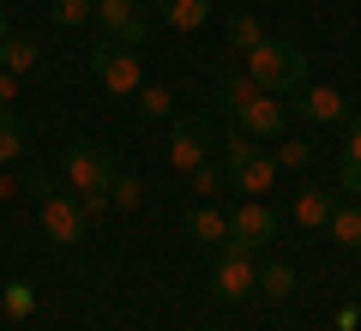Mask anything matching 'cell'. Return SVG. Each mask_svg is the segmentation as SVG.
<instances>
[{
    "label": "cell",
    "mask_w": 361,
    "mask_h": 331,
    "mask_svg": "<svg viewBox=\"0 0 361 331\" xmlns=\"http://www.w3.org/2000/svg\"><path fill=\"white\" fill-rule=\"evenodd\" d=\"M247 78L259 90H271V97H289V90L307 85V54L283 37H265L259 49H247Z\"/></svg>",
    "instance_id": "6da1fadb"
},
{
    "label": "cell",
    "mask_w": 361,
    "mask_h": 331,
    "mask_svg": "<svg viewBox=\"0 0 361 331\" xmlns=\"http://www.w3.org/2000/svg\"><path fill=\"white\" fill-rule=\"evenodd\" d=\"M61 175L73 181V193H109V181H115L121 169H115V151H109V145L73 139V145H66V157H61Z\"/></svg>",
    "instance_id": "7a4b0ae2"
},
{
    "label": "cell",
    "mask_w": 361,
    "mask_h": 331,
    "mask_svg": "<svg viewBox=\"0 0 361 331\" xmlns=\"http://www.w3.org/2000/svg\"><path fill=\"white\" fill-rule=\"evenodd\" d=\"M90 73H97V85H103L109 97H139V85H145L139 49H127V42H109V37L90 49Z\"/></svg>",
    "instance_id": "3957f363"
},
{
    "label": "cell",
    "mask_w": 361,
    "mask_h": 331,
    "mask_svg": "<svg viewBox=\"0 0 361 331\" xmlns=\"http://www.w3.org/2000/svg\"><path fill=\"white\" fill-rule=\"evenodd\" d=\"M211 295L223 307H241L259 295V265L247 247H217V265H211Z\"/></svg>",
    "instance_id": "277c9868"
},
{
    "label": "cell",
    "mask_w": 361,
    "mask_h": 331,
    "mask_svg": "<svg viewBox=\"0 0 361 331\" xmlns=\"http://www.w3.org/2000/svg\"><path fill=\"white\" fill-rule=\"evenodd\" d=\"M277 229H283V217H277V205H265V199H241L229 211V247L259 253V247L277 241Z\"/></svg>",
    "instance_id": "5b68a950"
},
{
    "label": "cell",
    "mask_w": 361,
    "mask_h": 331,
    "mask_svg": "<svg viewBox=\"0 0 361 331\" xmlns=\"http://www.w3.org/2000/svg\"><path fill=\"white\" fill-rule=\"evenodd\" d=\"M211 157H217V145H211V127L199 115H180L175 127H169V169H175V175H193Z\"/></svg>",
    "instance_id": "8992f818"
},
{
    "label": "cell",
    "mask_w": 361,
    "mask_h": 331,
    "mask_svg": "<svg viewBox=\"0 0 361 331\" xmlns=\"http://www.w3.org/2000/svg\"><path fill=\"white\" fill-rule=\"evenodd\" d=\"M97 25H103L109 42L139 49L145 30H151V0H97Z\"/></svg>",
    "instance_id": "52a82bcc"
},
{
    "label": "cell",
    "mask_w": 361,
    "mask_h": 331,
    "mask_svg": "<svg viewBox=\"0 0 361 331\" xmlns=\"http://www.w3.org/2000/svg\"><path fill=\"white\" fill-rule=\"evenodd\" d=\"M235 127H241L247 139H289V102L271 97V90H259V97H247L241 109H235Z\"/></svg>",
    "instance_id": "ba28073f"
},
{
    "label": "cell",
    "mask_w": 361,
    "mask_h": 331,
    "mask_svg": "<svg viewBox=\"0 0 361 331\" xmlns=\"http://www.w3.org/2000/svg\"><path fill=\"white\" fill-rule=\"evenodd\" d=\"M85 205H78V193H49L42 199V235H49L54 247H78L85 241Z\"/></svg>",
    "instance_id": "9c48e42d"
},
{
    "label": "cell",
    "mask_w": 361,
    "mask_h": 331,
    "mask_svg": "<svg viewBox=\"0 0 361 331\" xmlns=\"http://www.w3.org/2000/svg\"><path fill=\"white\" fill-rule=\"evenodd\" d=\"M289 115L313 121V127H331V121H349V97L331 90V85H301L295 102H289Z\"/></svg>",
    "instance_id": "30bf717a"
},
{
    "label": "cell",
    "mask_w": 361,
    "mask_h": 331,
    "mask_svg": "<svg viewBox=\"0 0 361 331\" xmlns=\"http://www.w3.org/2000/svg\"><path fill=\"white\" fill-rule=\"evenodd\" d=\"M271 187H277V157H265V151H253L247 163L229 169V193H241V199H265Z\"/></svg>",
    "instance_id": "8fae6325"
},
{
    "label": "cell",
    "mask_w": 361,
    "mask_h": 331,
    "mask_svg": "<svg viewBox=\"0 0 361 331\" xmlns=\"http://www.w3.org/2000/svg\"><path fill=\"white\" fill-rule=\"evenodd\" d=\"M180 235L193 247H211V253H217V247H229V217H223L217 205H193L187 223H180Z\"/></svg>",
    "instance_id": "7c38bea8"
},
{
    "label": "cell",
    "mask_w": 361,
    "mask_h": 331,
    "mask_svg": "<svg viewBox=\"0 0 361 331\" xmlns=\"http://www.w3.org/2000/svg\"><path fill=\"white\" fill-rule=\"evenodd\" d=\"M331 211H337V199L319 187V181H301V187H295V223H301V229H325Z\"/></svg>",
    "instance_id": "4fadbf2b"
},
{
    "label": "cell",
    "mask_w": 361,
    "mask_h": 331,
    "mask_svg": "<svg viewBox=\"0 0 361 331\" xmlns=\"http://www.w3.org/2000/svg\"><path fill=\"white\" fill-rule=\"evenodd\" d=\"M151 18H163L169 30H199L211 25V0H151Z\"/></svg>",
    "instance_id": "5bb4252c"
},
{
    "label": "cell",
    "mask_w": 361,
    "mask_h": 331,
    "mask_svg": "<svg viewBox=\"0 0 361 331\" xmlns=\"http://www.w3.org/2000/svg\"><path fill=\"white\" fill-rule=\"evenodd\" d=\"M337 187H343V193H361V115H349L343 151H337Z\"/></svg>",
    "instance_id": "9a60e30c"
},
{
    "label": "cell",
    "mask_w": 361,
    "mask_h": 331,
    "mask_svg": "<svg viewBox=\"0 0 361 331\" xmlns=\"http://www.w3.org/2000/svg\"><path fill=\"white\" fill-rule=\"evenodd\" d=\"M331 241L337 247H349V253H361V199H337V211H331Z\"/></svg>",
    "instance_id": "2e32d148"
},
{
    "label": "cell",
    "mask_w": 361,
    "mask_h": 331,
    "mask_svg": "<svg viewBox=\"0 0 361 331\" xmlns=\"http://www.w3.org/2000/svg\"><path fill=\"white\" fill-rule=\"evenodd\" d=\"M295 295V265L289 259H271V265H259V301H289Z\"/></svg>",
    "instance_id": "e0dca14e"
},
{
    "label": "cell",
    "mask_w": 361,
    "mask_h": 331,
    "mask_svg": "<svg viewBox=\"0 0 361 331\" xmlns=\"http://www.w3.org/2000/svg\"><path fill=\"white\" fill-rule=\"evenodd\" d=\"M0 66L6 73H30V66H42V49L30 37H0Z\"/></svg>",
    "instance_id": "ac0fdd59"
},
{
    "label": "cell",
    "mask_w": 361,
    "mask_h": 331,
    "mask_svg": "<svg viewBox=\"0 0 361 331\" xmlns=\"http://www.w3.org/2000/svg\"><path fill=\"white\" fill-rule=\"evenodd\" d=\"M13 157H25V121L13 109H0V169L13 163Z\"/></svg>",
    "instance_id": "d6986e66"
},
{
    "label": "cell",
    "mask_w": 361,
    "mask_h": 331,
    "mask_svg": "<svg viewBox=\"0 0 361 331\" xmlns=\"http://www.w3.org/2000/svg\"><path fill=\"white\" fill-rule=\"evenodd\" d=\"M187 181H193V193H199V199L211 205V199H217L223 187H229V169H223L217 157H211V163H199V169H193V175H187Z\"/></svg>",
    "instance_id": "ffe728a7"
},
{
    "label": "cell",
    "mask_w": 361,
    "mask_h": 331,
    "mask_svg": "<svg viewBox=\"0 0 361 331\" xmlns=\"http://www.w3.org/2000/svg\"><path fill=\"white\" fill-rule=\"evenodd\" d=\"M259 42H265V25H259L253 13H229V49H259Z\"/></svg>",
    "instance_id": "44dd1931"
},
{
    "label": "cell",
    "mask_w": 361,
    "mask_h": 331,
    "mask_svg": "<svg viewBox=\"0 0 361 331\" xmlns=\"http://www.w3.org/2000/svg\"><path fill=\"white\" fill-rule=\"evenodd\" d=\"M0 307H6L13 319H30V313H37V289H30L25 277H13L6 289H0Z\"/></svg>",
    "instance_id": "7402d4cb"
},
{
    "label": "cell",
    "mask_w": 361,
    "mask_h": 331,
    "mask_svg": "<svg viewBox=\"0 0 361 331\" xmlns=\"http://www.w3.org/2000/svg\"><path fill=\"white\" fill-rule=\"evenodd\" d=\"M109 205H115V211H139L145 205V181L139 175H115L109 181Z\"/></svg>",
    "instance_id": "603a6c76"
},
{
    "label": "cell",
    "mask_w": 361,
    "mask_h": 331,
    "mask_svg": "<svg viewBox=\"0 0 361 331\" xmlns=\"http://www.w3.org/2000/svg\"><path fill=\"white\" fill-rule=\"evenodd\" d=\"M247 97H259V85H253V78H247V73H223V85H217V102L229 109V115L241 109Z\"/></svg>",
    "instance_id": "cb8c5ba5"
},
{
    "label": "cell",
    "mask_w": 361,
    "mask_h": 331,
    "mask_svg": "<svg viewBox=\"0 0 361 331\" xmlns=\"http://www.w3.org/2000/svg\"><path fill=\"white\" fill-rule=\"evenodd\" d=\"M49 13H54V25H61V30H78L85 18H97V0H54Z\"/></svg>",
    "instance_id": "d4e9b609"
},
{
    "label": "cell",
    "mask_w": 361,
    "mask_h": 331,
    "mask_svg": "<svg viewBox=\"0 0 361 331\" xmlns=\"http://www.w3.org/2000/svg\"><path fill=\"white\" fill-rule=\"evenodd\" d=\"M139 115L145 121H169V115H175V102H169L163 85H139Z\"/></svg>",
    "instance_id": "484cf974"
},
{
    "label": "cell",
    "mask_w": 361,
    "mask_h": 331,
    "mask_svg": "<svg viewBox=\"0 0 361 331\" xmlns=\"http://www.w3.org/2000/svg\"><path fill=\"white\" fill-rule=\"evenodd\" d=\"M253 151H259V139H247V133L235 127L229 139L217 145V163H223V169H235V163H247V157H253Z\"/></svg>",
    "instance_id": "4316f807"
},
{
    "label": "cell",
    "mask_w": 361,
    "mask_h": 331,
    "mask_svg": "<svg viewBox=\"0 0 361 331\" xmlns=\"http://www.w3.org/2000/svg\"><path fill=\"white\" fill-rule=\"evenodd\" d=\"M307 163H313L307 139H277V169H307Z\"/></svg>",
    "instance_id": "83f0119b"
},
{
    "label": "cell",
    "mask_w": 361,
    "mask_h": 331,
    "mask_svg": "<svg viewBox=\"0 0 361 331\" xmlns=\"http://www.w3.org/2000/svg\"><path fill=\"white\" fill-rule=\"evenodd\" d=\"M25 193H30V199L42 205V199H49V193H54V175H49V169H37V175L25 181Z\"/></svg>",
    "instance_id": "f1b7e54d"
},
{
    "label": "cell",
    "mask_w": 361,
    "mask_h": 331,
    "mask_svg": "<svg viewBox=\"0 0 361 331\" xmlns=\"http://www.w3.org/2000/svg\"><path fill=\"white\" fill-rule=\"evenodd\" d=\"M78 205H85V217H90V223H97L103 211H115V205H109V193H78Z\"/></svg>",
    "instance_id": "f546056e"
},
{
    "label": "cell",
    "mask_w": 361,
    "mask_h": 331,
    "mask_svg": "<svg viewBox=\"0 0 361 331\" xmlns=\"http://www.w3.org/2000/svg\"><path fill=\"white\" fill-rule=\"evenodd\" d=\"M13 102H18V73L0 66V109H13Z\"/></svg>",
    "instance_id": "4dcf8cb0"
},
{
    "label": "cell",
    "mask_w": 361,
    "mask_h": 331,
    "mask_svg": "<svg viewBox=\"0 0 361 331\" xmlns=\"http://www.w3.org/2000/svg\"><path fill=\"white\" fill-rule=\"evenodd\" d=\"M355 319H361L355 307H349V313H337V331H355Z\"/></svg>",
    "instance_id": "1f68e13d"
},
{
    "label": "cell",
    "mask_w": 361,
    "mask_h": 331,
    "mask_svg": "<svg viewBox=\"0 0 361 331\" xmlns=\"http://www.w3.org/2000/svg\"><path fill=\"white\" fill-rule=\"evenodd\" d=\"M6 199H13V181H6V169H0V205H6Z\"/></svg>",
    "instance_id": "d6a6232c"
},
{
    "label": "cell",
    "mask_w": 361,
    "mask_h": 331,
    "mask_svg": "<svg viewBox=\"0 0 361 331\" xmlns=\"http://www.w3.org/2000/svg\"><path fill=\"white\" fill-rule=\"evenodd\" d=\"M0 37H13V18H6V6H0Z\"/></svg>",
    "instance_id": "836d02e7"
},
{
    "label": "cell",
    "mask_w": 361,
    "mask_h": 331,
    "mask_svg": "<svg viewBox=\"0 0 361 331\" xmlns=\"http://www.w3.org/2000/svg\"><path fill=\"white\" fill-rule=\"evenodd\" d=\"M199 331H223V325H199Z\"/></svg>",
    "instance_id": "e575fe53"
}]
</instances>
